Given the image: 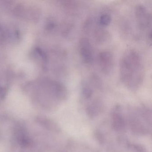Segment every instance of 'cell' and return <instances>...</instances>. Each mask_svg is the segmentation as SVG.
<instances>
[{
	"mask_svg": "<svg viewBox=\"0 0 152 152\" xmlns=\"http://www.w3.org/2000/svg\"><path fill=\"white\" fill-rule=\"evenodd\" d=\"M120 79L123 84L132 90L139 88L143 84L145 68L139 53L130 49L125 51L120 63Z\"/></svg>",
	"mask_w": 152,
	"mask_h": 152,
	"instance_id": "obj_1",
	"label": "cell"
},
{
	"mask_svg": "<svg viewBox=\"0 0 152 152\" xmlns=\"http://www.w3.org/2000/svg\"><path fill=\"white\" fill-rule=\"evenodd\" d=\"M135 17L139 29L143 32H146L148 39L151 42L152 39V16L146 8L139 4L135 8Z\"/></svg>",
	"mask_w": 152,
	"mask_h": 152,
	"instance_id": "obj_2",
	"label": "cell"
},
{
	"mask_svg": "<svg viewBox=\"0 0 152 152\" xmlns=\"http://www.w3.org/2000/svg\"><path fill=\"white\" fill-rule=\"evenodd\" d=\"M78 49L80 56L85 64L91 65L95 59L94 49L91 42L87 38H81L78 44Z\"/></svg>",
	"mask_w": 152,
	"mask_h": 152,
	"instance_id": "obj_3",
	"label": "cell"
},
{
	"mask_svg": "<svg viewBox=\"0 0 152 152\" xmlns=\"http://www.w3.org/2000/svg\"><path fill=\"white\" fill-rule=\"evenodd\" d=\"M98 63L101 72L105 75H109L114 67V58L110 51L103 50L99 54Z\"/></svg>",
	"mask_w": 152,
	"mask_h": 152,
	"instance_id": "obj_4",
	"label": "cell"
},
{
	"mask_svg": "<svg viewBox=\"0 0 152 152\" xmlns=\"http://www.w3.org/2000/svg\"><path fill=\"white\" fill-rule=\"evenodd\" d=\"M93 30V39L98 44L104 43L109 39V34L104 28L98 25Z\"/></svg>",
	"mask_w": 152,
	"mask_h": 152,
	"instance_id": "obj_5",
	"label": "cell"
},
{
	"mask_svg": "<svg viewBox=\"0 0 152 152\" xmlns=\"http://www.w3.org/2000/svg\"><path fill=\"white\" fill-rule=\"evenodd\" d=\"M94 88L89 81L83 82L82 85V91L83 95L86 99L91 97L94 93Z\"/></svg>",
	"mask_w": 152,
	"mask_h": 152,
	"instance_id": "obj_6",
	"label": "cell"
},
{
	"mask_svg": "<svg viewBox=\"0 0 152 152\" xmlns=\"http://www.w3.org/2000/svg\"><path fill=\"white\" fill-rule=\"evenodd\" d=\"M112 17L107 14H103L99 16L97 21V25L105 28L108 26L112 22Z\"/></svg>",
	"mask_w": 152,
	"mask_h": 152,
	"instance_id": "obj_7",
	"label": "cell"
},
{
	"mask_svg": "<svg viewBox=\"0 0 152 152\" xmlns=\"http://www.w3.org/2000/svg\"><path fill=\"white\" fill-rule=\"evenodd\" d=\"M124 125L123 119L120 115L116 114L114 116L113 126L116 129L120 130L122 129Z\"/></svg>",
	"mask_w": 152,
	"mask_h": 152,
	"instance_id": "obj_8",
	"label": "cell"
},
{
	"mask_svg": "<svg viewBox=\"0 0 152 152\" xmlns=\"http://www.w3.org/2000/svg\"><path fill=\"white\" fill-rule=\"evenodd\" d=\"M74 25L71 23H66L63 29V32L64 35L66 36H69L73 31Z\"/></svg>",
	"mask_w": 152,
	"mask_h": 152,
	"instance_id": "obj_9",
	"label": "cell"
}]
</instances>
